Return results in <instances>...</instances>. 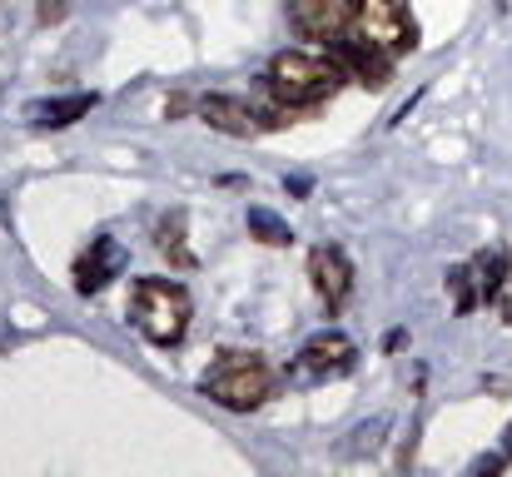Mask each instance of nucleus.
Instances as JSON below:
<instances>
[{"label": "nucleus", "instance_id": "6", "mask_svg": "<svg viewBox=\"0 0 512 477\" xmlns=\"http://www.w3.org/2000/svg\"><path fill=\"white\" fill-rule=\"evenodd\" d=\"M289 10H294V30L304 40H339L353 25L358 0H294Z\"/></svg>", "mask_w": 512, "mask_h": 477}, {"label": "nucleus", "instance_id": "12", "mask_svg": "<svg viewBox=\"0 0 512 477\" xmlns=\"http://www.w3.org/2000/svg\"><path fill=\"white\" fill-rule=\"evenodd\" d=\"M155 244H160V254L170 259L174 269H194V249L184 244V214H170V219L160 224V239H155Z\"/></svg>", "mask_w": 512, "mask_h": 477}, {"label": "nucleus", "instance_id": "2", "mask_svg": "<svg viewBox=\"0 0 512 477\" xmlns=\"http://www.w3.org/2000/svg\"><path fill=\"white\" fill-rule=\"evenodd\" d=\"M189 294L174 279H140L130 289V323L155 343V348H174L189 333Z\"/></svg>", "mask_w": 512, "mask_h": 477}, {"label": "nucleus", "instance_id": "16", "mask_svg": "<svg viewBox=\"0 0 512 477\" xmlns=\"http://www.w3.org/2000/svg\"><path fill=\"white\" fill-rule=\"evenodd\" d=\"M55 15H60V0H45L40 5V20H55Z\"/></svg>", "mask_w": 512, "mask_h": 477}, {"label": "nucleus", "instance_id": "11", "mask_svg": "<svg viewBox=\"0 0 512 477\" xmlns=\"http://www.w3.org/2000/svg\"><path fill=\"white\" fill-rule=\"evenodd\" d=\"M90 110H95V95H60V100H40V105H30L25 115H30V125H40V130H65V125L85 120Z\"/></svg>", "mask_w": 512, "mask_h": 477}, {"label": "nucleus", "instance_id": "4", "mask_svg": "<svg viewBox=\"0 0 512 477\" xmlns=\"http://www.w3.org/2000/svg\"><path fill=\"white\" fill-rule=\"evenodd\" d=\"M353 35L383 55H408L418 45V25L408 15V0H358L353 10Z\"/></svg>", "mask_w": 512, "mask_h": 477}, {"label": "nucleus", "instance_id": "10", "mask_svg": "<svg viewBox=\"0 0 512 477\" xmlns=\"http://www.w3.org/2000/svg\"><path fill=\"white\" fill-rule=\"evenodd\" d=\"M339 65L353 70V80L368 85V90H383L388 75H393V55H383V50H373V45H363V40H348V45H343Z\"/></svg>", "mask_w": 512, "mask_h": 477}, {"label": "nucleus", "instance_id": "7", "mask_svg": "<svg viewBox=\"0 0 512 477\" xmlns=\"http://www.w3.org/2000/svg\"><path fill=\"white\" fill-rule=\"evenodd\" d=\"M309 279H314L319 299L329 304V314H339L343 304H348V294H353V264L334 244H324V249L309 254Z\"/></svg>", "mask_w": 512, "mask_h": 477}, {"label": "nucleus", "instance_id": "14", "mask_svg": "<svg viewBox=\"0 0 512 477\" xmlns=\"http://www.w3.org/2000/svg\"><path fill=\"white\" fill-rule=\"evenodd\" d=\"M448 289H453V309H458V314L478 309V299H483V284L473 279V264L453 269V274H448Z\"/></svg>", "mask_w": 512, "mask_h": 477}, {"label": "nucleus", "instance_id": "15", "mask_svg": "<svg viewBox=\"0 0 512 477\" xmlns=\"http://www.w3.org/2000/svg\"><path fill=\"white\" fill-rule=\"evenodd\" d=\"M498 458H503V468L512 463V423H508V433H503V453H498Z\"/></svg>", "mask_w": 512, "mask_h": 477}, {"label": "nucleus", "instance_id": "9", "mask_svg": "<svg viewBox=\"0 0 512 477\" xmlns=\"http://www.w3.org/2000/svg\"><path fill=\"white\" fill-rule=\"evenodd\" d=\"M199 115H204V125L209 130H219V135H254L259 130V110L254 105H244V100H234V95H209V100H199Z\"/></svg>", "mask_w": 512, "mask_h": 477}, {"label": "nucleus", "instance_id": "5", "mask_svg": "<svg viewBox=\"0 0 512 477\" xmlns=\"http://www.w3.org/2000/svg\"><path fill=\"white\" fill-rule=\"evenodd\" d=\"M353 358H358V348H353V338L339 333V328H324V333H314V338L299 348V368H304L309 378H343V373L353 368Z\"/></svg>", "mask_w": 512, "mask_h": 477}, {"label": "nucleus", "instance_id": "17", "mask_svg": "<svg viewBox=\"0 0 512 477\" xmlns=\"http://www.w3.org/2000/svg\"><path fill=\"white\" fill-rule=\"evenodd\" d=\"M508 264H512V254H508Z\"/></svg>", "mask_w": 512, "mask_h": 477}, {"label": "nucleus", "instance_id": "8", "mask_svg": "<svg viewBox=\"0 0 512 477\" xmlns=\"http://www.w3.org/2000/svg\"><path fill=\"white\" fill-rule=\"evenodd\" d=\"M120 269H125L120 239L100 234V239H90V249L75 259V289H80V294H100L110 279H120Z\"/></svg>", "mask_w": 512, "mask_h": 477}, {"label": "nucleus", "instance_id": "1", "mask_svg": "<svg viewBox=\"0 0 512 477\" xmlns=\"http://www.w3.org/2000/svg\"><path fill=\"white\" fill-rule=\"evenodd\" d=\"M339 85H343V65L324 60V55H309V50H279L274 65H269V90L289 110H314V105L334 100Z\"/></svg>", "mask_w": 512, "mask_h": 477}, {"label": "nucleus", "instance_id": "3", "mask_svg": "<svg viewBox=\"0 0 512 477\" xmlns=\"http://www.w3.org/2000/svg\"><path fill=\"white\" fill-rule=\"evenodd\" d=\"M204 393L229 413H254L274 393V368L259 353H219V363L204 373Z\"/></svg>", "mask_w": 512, "mask_h": 477}, {"label": "nucleus", "instance_id": "13", "mask_svg": "<svg viewBox=\"0 0 512 477\" xmlns=\"http://www.w3.org/2000/svg\"><path fill=\"white\" fill-rule=\"evenodd\" d=\"M249 234H254L259 244H274V249L294 244V229H289L279 214H269V209H249Z\"/></svg>", "mask_w": 512, "mask_h": 477}]
</instances>
